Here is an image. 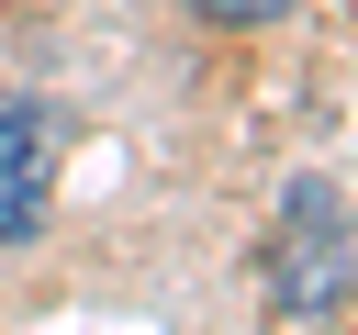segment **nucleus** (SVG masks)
<instances>
[{
    "label": "nucleus",
    "instance_id": "nucleus-1",
    "mask_svg": "<svg viewBox=\"0 0 358 335\" xmlns=\"http://www.w3.org/2000/svg\"><path fill=\"white\" fill-rule=\"evenodd\" d=\"M268 302H280V313H336V302H347V234H336V190H324V179H302V190H291Z\"/></svg>",
    "mask_w": 358,
    "mask_h": 335
},
{
    "label": "nucleus",
    "instance_id": "nucleus-2",
    "mask_svg": "<svg viewBox=\"0 0 358 335\" xmlns=\"http://www.w3.org/2000/svg\"><path fill=\"white\" fill-rule=\"evenodd\" d=\"M45 223V112L0 100V246H22Z\"/></svg>",
    "mask_w": 358,
    "mask_h": 335
}]
</instances>
